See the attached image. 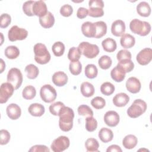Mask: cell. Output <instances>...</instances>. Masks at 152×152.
Listing matches in <instances>:
<instances>
[{"label": "cell", "instance_id": "8992f818", "mask_svg": "<svg viewBox=\"0 0 152 152\" xmlns=\"http://www.w3.org/2000/svg\"><path fill=\"white\" fill-rule=\"evenodd\" d=\"M7 82L13 86L15 90L20 87L22 84L23 77L21 71L17 68H11L7 74Z\"/></svg>", "mask_w": 152, "mask_h": 152}, {"label": "cell", "instance_id": "cb8c5ba5", "mask_svg": "<svg viewBox=\"0 0 152 152\" xmlns=\"http://www.w3.org/2000/svg\"><path fill=\"white\" fill-rule=\"evenodd\" d=\"M151 7L147 2L142 1L137 5V12L141 17H148L151 14Z\"/></svg>", "mask_w": 152, "mask_h": 152}, {"label": "cell", "instance_id": "ab89813d", "mask_svg": "<svg viewBox=\"0 0 152 152\" xmlns=\"http://www.w3.org/2000/svg\"><path fill=\"white\" fill-rule=\"evenodd\" d=\"M112 64V61L110 57L107 55L102 56L98 61V64L100 68L103 69H109Z\"/></svg>", "mask_w": 152, "mask_h": 152}, {"label": "cell", "instance_id": "7dc6e473", "mask_svg": "<svg viewBox=\"0 0 152 152\" xmlns=\"http://www.w3.org/2000/svg\"><path fill=\"white\" fill-rule=\"evenodd\" d=\"M11 22V16L7 13H4L0 17V27L2 28H7Z\"/></svg>", "mask_w": 152, "mask_h": 152}, {"label": "cell", "instance_id": "ac0fdd59", "mask_svg": "<svg viewBox=\"0 0 152 152\" xmlns=\"http://www.w3.org/2000/svg\"><path fill=\"white\" fill-rule=\"evenodd\" d=\"M81 31L83 35L87 37H94L96 33L94 23L90 21L84 22L81 26Z\"/></svg>", "mask_w": 152, "mask_h": 152}, {"label": "cell", "instance_id": "d6986e66", "mask_svg": "<svg viewBox=\"0 0 152 152\" xmlns=\"http://www.w3.org/2000/svg\"><path fill=\"white\" fill-rule=\"evenodd\" d=\"M52 82L58 87H62L66 84L68 82V76L63 71H57L55 72L52 77Z\"/></svg>", "mask_w": 152, "mask_h": 152}, {"label": "cell", "instance_id": "8d00e7d4", "mask_svg": "<svg viewBox=\"0 0 152 152\" xmlns=\"http://www.w3.org/2000/svg\"><path fill=\"white\" fill-rule=\"evenodd\" d=\"M117 65L121 67L125 73L132 71L134 68V64L131 59H125L119 61Z\"/></svg>", "mask_w": 152, "mask_h": 152}, {"label": "cell", "instance_id": "7402d4cb", "mask_svg": "<svg viewBox=\"0 0 152 152\" xmlns=\"http://www.w3.org/2000/svg\"><path fill=\"white\" fill-rule=\"evenodd\" d=\"M39 23L45 28H51L55 23V17L52 12L48 11L43 17L39 18Z\"/></svg>", "mask_w": 152, "mask_h": 152}, {"label": "cell", "instance_id": "9c48e42d", "mask_svg": "<svg viewBox=\"0 0 152 152\" xmlns=\"http://www.w3.org/2000/svg\"><path fill=\"white\" fill-rule=\"evenodd\" d=\"M27 36L28 31L25 28L19 27L16 25L11 27L8 33V37L11 42L24 40Z\"/></svg>", "mask_w": 152, "mask_h": 152}, {"label": "cell", "instance_id": "e575fe53", "mask_svg": "<svg viewBox=\"0 0 152 152\" xmlns=\"http://www.w3.org/2000/svg\"><path fill=\"white\" fill-rule=\"evenodd\" d=\"M84 74L86 76L90 79L96 78L98 74V69L94 64H88L85 67Z\"/></svg>", "mask_w": 152, "mask_h": 152}, {"label": "cell", "instance_id": "4fadbf2b", "mask_svg": "<svg viewBox=\"0 0 152 152\" xmlns=\"http://www.w3.org/2000/svg\"><path fill=\"white\" fill-rule=\"evenodd\" d=\"M104 123L110 127H115L119 122L120 118L119 114L114 110H109L104 115Z\"/></svg>", "mask_w": 152, "mask_h": 152}, {"label": "cell", "instance_id": "f1b7e54d", "mask_svg": "<svg viewBox=\"0 0 152 152\" xmlns=\"http://www.w3.org/2000/svg\"><path fill=\"white\" fill-rule=\"evenodd\" d=\"M102 46L104 50L107 52H113L117 48L116 41L110 37H107L103 40L102 42Z\"/></svg>", "mask_w": 152, "mask_h": 152}, {"label": "cell", "instance_id": "7a4b0ae2", "mask_svg": "<svg viewBox=\"0 0 152 152\" xmlns=\"http://www.w3.org/2000/svg\"><path fill=\"white\" fill-rule=\"evenodd\" d=\"M35 61L41 65L46 64L51 58L50 54L45 45L40 43H36L33 48Z\"/></svg>", "mask_w": 152, "mask_h": 152}, {"label": "cell", "instance_id": "60d3db41", "mask_svg": "<svg viewBox=\"0 0 152 152\" xmlns=\"http://www.w3.org/2000/svg\"><path fill=\"white\" fill-rule=\"evenodd\" d=\"M86 129L88 132L94 131L97 127V121L93 116H87L86 119Z\"/></svg>", "mask_w": 152, "mask_h": 152}, {"label": "cell", "instance_id": "d4e9b609", "mask_svg": "<svg viewBox=\"0 0 152 152\" xmlns=\"http://www.w3.org/2000/svg\"><path fill=\"white\" fill-rule=\"evenodd\" d=\"M98 136L103 142L107 143L113 140V133L110 129L103 127L99 131Z\"/></svg>", "mask_w": 152, "mask_h": 152}, {"label": "cell", "instance_id": "2e32d148", "mask_svg": "<svg viewBox=\"0 0 152 152\" xmlns=\"http://www.w3.org/2000/svg\"><path fill=\"white\" fill-rule=\"evenodd\" d=\"M125 31V24L124 21L117 20L113 21L111 26V33L115 36L119 37L124 34Z\"/></svg>", "mask_w": 152, "mask_h": 152}, {"label": "cell", "instance_id": "83f0119b", "mask_svg": "<svg viewBox=\"0 0 152 152\" xmlns=\"http://www.w3.org/2000/svg\"><path fill=\"white\" fill-rule=\"evenodd\" d=\"M138 139L132 134L126 135L122 140V145L126 149H132L137 144Z\"/></svg>", "mask_w": 152, "mask_h": 152}, {"label": "cell", "instance_id": "db71d44e", "mask_svg": "<svg viewBox=\"0 0 152 152\" xmlns=\"http://www.w3.org/2000/svg\"><path fill=\"white\" fill-rule=\"evenodd\" d=\"M107 152H113V151H116V152H122V150L121 148V147L116 144H113L108 147V148L106 150Z\"/></svg>", "mask_w": 152, "mask_h": 152}, {"label": "cell", "instance_id": "4316f807", "mask_svg": "<svg viewBox=\"0 0 152 152\" xmlns=\"http://www.w3.org/2000/svg\"><path fill=\"white\" fill-rule=\"evenodd\" d=\"M80 91L82 95L86 97H90L94 93V87L90 83L83 82L80 86Z\"/></svg>", "mask_w": 152, "mask_h": 152}, {"label": "cell", "instance_id": "4dcf8cb0", "mask_svg": "<svg viewBox=\"0 0 152 152\" xmlns=\"http://www.w3.org/2000/svg\"><path fill=\"white\" fill-rule=\"evenodd\" d=\"M25 72L28 79L33 80L37 78L39 75V68L33 64H28L25 68Z\"/></svg>", "mask_w": 152, "mask_h": 152}, {"label": "cell", "instance_id": "7bdbcfd3", "mask_svg": "<svg viewBox=\"0 0 152 152\" xmlns=\"http://www.w3.org/2000/svg\"><path fill=\"white\" fill-rule=\"evenodd\" d=\"M91 104L96 109H101L105 106L106 101L103 97L96 96L91 100Z\"/></svg>", "mask_w": 152, "mask_h": 152}, {"label": "cell", "instance_id": "681fc988", "mask_svg": "<svg viewBox=\"0 0 152 152\" xmlns=\"http://www.w3.org/2000/svg\"><path fill=\"white\" fill-rule=\"evenodd\" d=\"M10 134L6 129H1L0 131V144L5 145L8 143L10 140Z\"/></svg>", "mask_w": 152, "mask_h": 152}, {"label": "cell", "instance_id": "277c9868", "mask_svg": "<svg viewBox=\"0 0 152 152\" xmlns=\"http://www.w3.org/2000/svg\"><path fill=\"white\" fill-rule=\"evenodd\" d=\"M147 107L145 102L140 99H136L127 109V115L131 118H137L146 111Z\"/></svg>", "mask_w": 152, "mask_h": 152}, {"label": "cell", "instance_id": "836d02e7", "mask_svg": "<svg viewBox=\"0 0 152 152\" xmlns=\"http://www.w3.org/2000/svg\"><path fill=\"white\" fill-rule=\"evenodd\" d=\"M36 90L34 87L29 85L24 88L22 91V96L26 100H31L36 96Z\"/></svg>", "mask_w": 152, "mask_h": 152}, {"label": "cell", "instance_id": "74e56055", "mask_svg": "<svg viewBox=\"0 0 152 152\" xmlns=\"http://www.w3.org/2000/svg\"><path fill=\"white\" fill-rule=\"evenodd\" d=\"M65 49V45L61 42H56L52 46V50L54 55L58 57L63 55Z\"/></svg>", "mask_w": 152, "mask_h": 152}, {"label": "cell", "instance_id": "ba28073f", "mask_svg": "<svg viewBox=\"0 0 152 152\" xmlns=\"http://www.w3.org/2000/svg\"><path fill=\"white\" fill-rule=\"evenodd\" d=\"M40 96L45 102L51 103L56 99L57 93L55 88L51 85L45 84L40 90Z\"/></svg>", "mask_w": 152, "mask_h": 152}, {"label": "cell", "instance_id": "d590c367", "mask_svg": "<svg viewBox=\"0 0 152 152\" xmlns=\"http://www.w3.org/2000/svg\"><path fill=\"white\" fill-rule=\"evenodd\" d=\"M115 90V86L110 82H104L100 86L101 93L105 96L112 94Z\"/></svg>", "mask_w": 152, "mask_h": 152}, {"label": "cell", "instance_id": "c3c4849f", "mask_svg": "<svg viewBox=\"0 0 152 152\" xmlns=\"http://www.w3.org/2000/svg\"><path fill=\"white\" fill-rule=\"evenodd\" d=\"M131 58L132 55L131 52L126 49L120 50L116 55V58L118 61H121L125 59H131Z\"/></svg>", "mask_w": 152, "mask_h": 152}, {"label": "cell", "instance_id": "5bb4252c", "mask_svg": "<svg viewBox=\"0 0 152 152\" xmlns=\"http://www.w3.org/2000/svg\"><path fill=\"white\" fill-rule=\"evenodd\" d=\"M32 11L34 15H36L39 18L45 16L48 12L47 6L43 1H35L32 7Z\"/></svg>", "mask_w": 152, "mask_h": 152}, {"label": "cell", "instance_id": "484cf974", "mask_svg": "<svg viewBox=\"0 0 152 152\" xmlns=\"http://www.w3.org/2000/svg\"><path fill=\"white\" fill-rule=\"evenodd\" d=\"M120 43L124 48H131L135 43V37L130 34H124L121 36Z\"/></svg>", "mask_w": 152, "mask_h": 152}, {"label": "cell", "instance_id": "f546056e", "mask_svg": "<svg viewBox=\"0 0 152 152\" xmlns=\"http://www.w3.org/2000/svg\"><path fill=\"white\" fill-rule=\"evenodd\" d=\"M96 28V33L94 38L99 39L104 36L107 32V25L103 21H99L94 23Z\"/></svg>", "mask_w": 152, "mask_h": 152}, {"label": "cell", "instance_id": "6da1fadb", "mask_svg": "<svg viewBox=\"0 0 152 152\" xmlns=\"http://www.w3.org/2000/svg\"><path fill=\"white\" fill-rule=\"evenodd\" d=\"M59 126L64 132L69 131L73 126V119L74 112L73 110L67 106H64L59 111Z\"/></svg>", "mask_w": 152, "mask_h": 152}, {"label": "cell", "instance_id": "f35d334b", "mask_svg": "<svg viewBox=\"0 0 152 152\" xmlns=\"http://www.w3.org/2000/svg\"><path fill=\"white\" fill-rule=\"evenodd\" d=\"M81 55V53L78 47H72L68 51V58L71 62L79 61Z\"/></svg>", "mask_w": 152, "mask_h": 152}, {"label": "cell", "instance_id": "9a60e30c", "mask_svg": "<svg viewBox=\"0 0 152 152\" xmlns=\"http://www.w3.org/2000/svg\"><path fill=\"white\" fill-rule=\"evenodd\" d=\"M125 86L128 91L133 94L138 93L141 87V84L140 80L134 77H129L126 81Z\"/></svg>", "mask_w": 152, "mask_h": 152}, {"label": "cell", "instance_id": "44dd1931", "mask_svg": "<svg viewBox=\"0 0 152 152\" xmlns=\"http://www.w3.org/2000/svg\"><path fill=\"white\" fill-rule=\"evenodd\" d=\"M28 111L31 115L36 117H40L45 113V109L43 104L38 103H34L29 106Z\"/></svg>", "mask_w": 152, "mask_h": 152}, {"label": "cell", "instance_id": "7c38bea8", "mask_svg": "<svg viewBox=\"0 0 152 152\" xmlns=\"http://www.w3.org/2000/svg\"><path fill=\"white\" fill-rule=\"evenodd\" d=\"M152 59V49L146 48L140 50L137 55L136 60L141 65L148 64Z\"/></svg>", "mask_w": 152, "mask_h": 152}, {"label": "cell", "instance_id": "8fae6325", "mask_svg": "<svg viewBox=\"0 0 152 152\" xmlns=\"http://www.w3.org/2000/svg\"><path fill=\"white\" fill-rule=\"evenodd\" d=\"M14 90L13 86L8 82L2 83L0 87V103H5L12 96Z\"/></svg>", "mask_w": 152, "mask_h": 152}, {"label": "cell", "instance_id": "d6a6232c", "mask_svg": "<svg viewBox=\"0 0 152 152\" xmlns=\"http://www.w3.org/2000/svg\"><path fill=\"white\" fill-rule=\"evenodd\" d=\"M85 147L87 151L96 152L99 151L98 148L99 147V144L98 141L93 138H88L85 142Z\"/></svg>", "mask_w": 152, "mask_h": 152}, {"label": "cell", "instance_id": "ee69618b", "mask_svg": "<svg viewBox=\"0 0 152 152\" xmlns=\"http://www.w3.org/2000/svg\"><path fill=\"white\" fill-rule=\"evenodd\" d=\"M77 112L79 115L84 116H93V112L92 109L87 105L81 104L78 107Z\"/></svg>", "mask_w": 152, "mask_h": 152}, {"label": "cell", "instance_id": "bcb514c9", "mask_svg": "<svg viewBox=\"0 0 152 152\" xmlns=\"http://www.w3.org/2000/svg\"><path fill=\"white\" fill-rule=\"evenodd\" d=\"M35 1H28L25 2L23 5V11L24 13L29 17L34 16V14L32 11V7Z\"/></svg>", "mask_w": 152, "mask_h": 152}, {"label": "cell", "instance_id": "11a10c76", "mask_svg": "<svg viewBox=\"0 0 152 152\" xmlns=\"http://www.w3.org/2000/svg\"><path fill=\"white\" fill-rule=\"evenodd\" d=\"M5 68V64L2 59H1V73H2Z\"/></svg>", "mask_w": 152, "mask_h": 152}, {"label": "cell", "instance_id": "52a82bcc", "mask_svg": "<svg viewBox=\"0 0 152 152\" xmlns=\"http://www.w3.org/2000/svg\"><path fill=\"white\" fill-rule=\"evenodd\" d=\"M88 15L91 17H101L104 15V2L102 0H90L88 2Z\"/></svg>", "mask_w": 152, "mask_h": 152}, {"label": "cell", "instance_id": "5b68a950", "mask_svg": "<svg viewBox=\"0 0 152 152\" xmlns=\"http://www.w3.org/2000/svg\"><path fill=\"white\" fill-rule=\"evenodd\" d=\"M84 56L89 59H93L99 53V48L97 45L91 44L87 42H81L78 47Z\"/></svg>", "mask_w": 152, "mask_h": 152}, {"label": "cell", "instance_id": "3957f363", "mask_svg": "<svg viewBox=\"0 0 152 152\" xmlns=\"http://www.w3.org/2000/svg\"><path fill=\"white\" fill-rule=\"evenodd\" d=\"M129 28L133 33L145 36L150 33L151 27L149 23L135 18L130 22Z\"/></svg>", "mask_w": 152, "mask_h": 152}, {"label": "cell", "instance_id": "ffe728a7", "mask_svg": "<svg viewBox=\"0 0 152 152\" xmlns=\"http://www.w3.org/2000/svg\"><path fill=\"white\" fill-rule=\"evenodd\" d=\"M129 101V97L125 93H119L116 94L113 98L112 102L116 107H123L127 104Z\"/></svg>", "mask_w": 152, "mask_h": 152}, {"label": "cell", "instance_id": "f6af8a7d", "mask_svg": "<svg viewBox=\"0 0 152 152\" xmlns=\"http://www.w3.org/2000/svg\"><path fill=\"white\" fill-rule=\"evenodd\" d=\"M64 106H65L64 103L61 102H56L50 104L49 107V109L51 114H52L54 116H58L59 111Z\"/></svg>", "mask_w": 152, "mask_h": 152}, {"label": "cell", "instance_id": "603a6c76", "mask_svg": "<svg viewBox=\"0 0 152 152\" xmlns=\"http://www.w3.org/2000/svg\"><path fill=\"white\" fill-rule=\"evenodd\" d=\"M125 71L118 65L113 68L110 72L112 78L117 83L122 82L125 78Z\"/></svg>", "mask_w": 152, "mask_h": 152}, {"label": "cell", "instance_id": "e0dca14e", "mask_svg": "<svg viewBox=\"0 0 152 152\" xmlns=\"http://www.w3.org/2000/svg\"><path fill=\"white\" fill-rule=\"evenodd\" d=\"M7 116L12 120L18 119L21 114L20 107L15 103H11L7 106L6 109Z\"/></svg>", "mask_w": 152, "mask_h": 152}, {"label": "cell", "instance_id": "b9f144b4", "mask_svg": "<svg viewBox=\"0 0 152 152\" xmlns=\"http://www.w3.org/2000/svg\"><path fill=\"white\" fill-rule=\"evenodd\" d=\"M69 69L72 75H78L82 71V65L79 61L71 62L69 65Z\"/></svg>", "mask_w": 152, "mask_h": 152}, {"label": "cell", "instance_id": "f907efd6", "mask_svg": "<svg viewBox=\"0 0 152 152\" xmlns=\"http://www.w3.org/2000/svg\"><path fill=\"white\" fill-rule=\"evenodd\" d=\"M73 12V8L71 5L69 4H65L60 8V14L65 17H69Z\"/></svg>", "mask_w": 152, "mask_h": 152}, {"label": "cell", "instance_id": "30bf717a", "mask_svg": "<svg viewBox=\"0 0 152 152\" xmlns=\"http://www.w3.org/2000/svg\"><path fill=\"white\" fill-rule=\"evenodd\" d=\"M69 145L70 141L67 137L60 136L53 141L50 147L54 152H61L66 150Z\"/></svg>", "mask_w": 152, "mask_h": 152}, {"label": "cell", "instance_id": "f5cc1de1", "mask_svg": "<svg viewBox=\"0 0 152 152\" xmlns=\"http://www.w3.org/2000/svg\"><path fill=\"white\" fill-rule=\"evenodd\" d=\"M88 15V10L84 7H80L77 11V17L78 18L83 19Z\"/></svg>", "mask_w": 152, "mask_h": 152}, {"label": "cell", "instance_id": "1f68e13d", "mask_svg": "<svg viewBox=\"0 0 152 152\" xmlns=\"http://www.w3.org/2000/svg\"><path fill=\"white\" fill-rule=\"evenodd\" d=\"M4 53L8 59H14L19 56L20 50L15 46H8L5 48Z\"/></svg>", "mask_w": 152, "mask_h": 152}, {"label": "cell", "instance_id": "816d5d0a", "mask_svg": "<svg viewBox=\"0 0 152 152\" xmlns=\"http://www.w3.org/2000/svg\"><path fill=\"white\" fill-rule=\"evenodd\" d=\"M50 150L44 145H35L32 146L28 150V151L34 152H49Z\"/></svg>", "mask_w": 152, "mask_h": 152}]
</instances>
